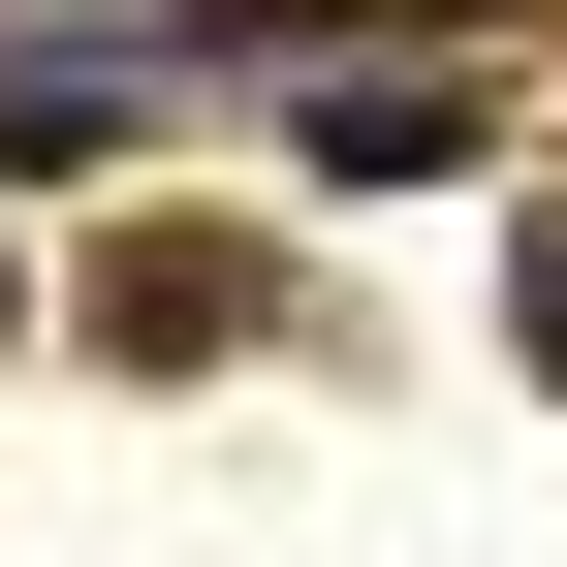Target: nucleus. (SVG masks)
Instances as JSON below:
<instances>
[{
	"label": "nucleus",
	"mask_w": 567,
	"mask_h": 567,
	"mask_svg": "<svg viewBox=\"0 0 567 567\" xmlns=\"http://www.w3.org/2000/svg\"><path fill=\"white\" fill-rule=\"evenodd\" d=\"M536 379H567V252H536Z\"/></svg>",
	"instance_id": "obj_1"
}]
</instances>
